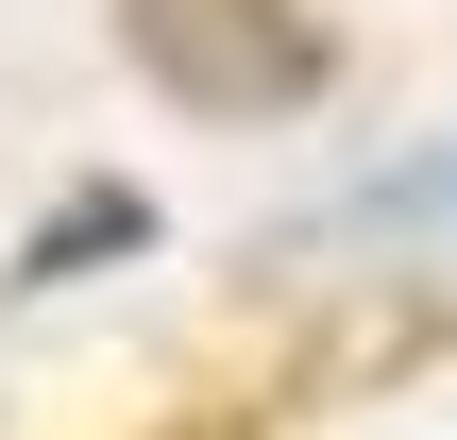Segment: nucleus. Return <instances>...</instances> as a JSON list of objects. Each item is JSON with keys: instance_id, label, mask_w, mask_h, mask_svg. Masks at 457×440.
I'll return each mask as SVG.
<instances>
[{"instance_id": "3", "label": "nucleus", "mask_w": 457, "mask_h": 440, "mask_svg": "<svg viewBox=\"0 0 457 440\" xmlns=\"http://www.w3.org/2000/svg\"><path fill=\"white\" fill-rule=\"evenodd\" d=\"M136 237H153V203H136V187H85V203H51V220H34L17 288H68V271H102V254H136Z\"/></svg>"}, {"instance_id": "2", "label": "nucleus", "mask_w": 457, "mask_h": 440, "mask_svg": "<svg viewBox=\"0 0 457 440\" xmlns=\"http://www.w3.org/2000/svg\"><path fill=\"white\" fill-rule=\"evenodd\" d=\"M322 237H390V254H457V136L390 153V170H356V187L322 203Z\"/></svg>"}, {"instance_id": "1", "label": "nucleus", "mask_w": 457, "mask_h": 440, "mask_svg": "<svg viewBox=\"0 0 457 440\" xmlns=\"http://www.w3.org/2000/svg\"><path fill=\"white\" fill-rule=\"evenodd\" d=\"M119 51L187 102V119H305L339 85V34L305 0H119Z\"/></svg>"}]
</instances>
